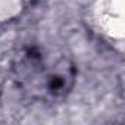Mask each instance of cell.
<instances>
[{
    "instance_id": "cell-1",
    "label": "cell",
    "mask_w": 125,
    "mask_h": 125,
    "mask_svg": "<svg viewBox=\"0 0 125 125\" xmlns=\"http://www.w3.org/2000/svg\"><path fill=\"white\" fill-rule=\"evenodd\" d=\"M15 80L31 97L62 100L75 85L77 68L66 56H57L40 46L25 47L15 62Z\"/></svg>"
}]
</instances>
